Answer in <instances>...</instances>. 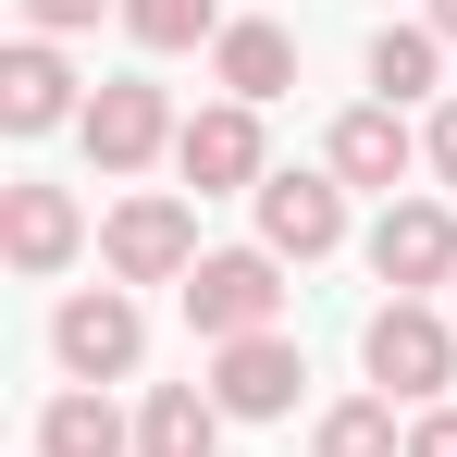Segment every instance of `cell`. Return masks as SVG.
I'll list each match as a JSON object with an SVG mask.
<instances>
[{"label":"cell","mask_w":457,"mask_h":457,"mask_svg":"<svg viewBox=\"0 0 457 457\" xmlns=\"http://www.w3.org/2000/svg\"><path fill=\"white\" fill-rule=\"evenodd\" d=\"M272 309H285V285H272V247H211V260L186 272V321H198L211 346L272 334Z\"/></svg>","instance_id":"obj_1"},{"label":"cell","mask_w":457,"mask_h":457,"mask_svg":"<svg viewBox=\"0 0 457 457\" xmlns=\"http://www.w3.org/2000/svg\"><path fill=\"white\" fill-rule=\"evenodd\" d=\"M359 359H371V383H395V395H445V383H457V334L420 297H383L371 334H359Z\"/></svg>","instance_id":"obj_2"},{"label":"cell","mask_w":457,"mask_h":457,"mask_svg":"<svg viewBox=\"0 0 457 457\" xmlns=\"http://www.w3.org/2000/svg\"><path fill=\"white\" fill-rule=\"evenodd\" d=\"M99 247H112L124 285H186V272H198V223H186V198H124Z\"/></svg>","instance_id":"obj_3"},{"label":"cell","mask_w":457,"mask_h":457,"mask_svg":"<svg viewBox=\"0 0 457 457\" xmlns=\"http://www.w3.org/2000/svg\"><path fill=\"white\" fill-rule=\"evenodd\" d=\"M50 346H62V371H75V383H112V371H137L149 321H137V297H124V285H99V297H62Z\"/></svg>","instance_id":"obj_4"},{"label":"cell","mask_w":457,"mask_h":457,"mask_svg":"<svg viewBox=\"0 0 457 457\" xmlns=\"http://www.w3.org/2000/svg\"><path fill=\"white\" fill-rule=\"evenodd\" d=\"M371 272L395 285V297L445 285V272H457V211H445V198H408V211H383V223H371Z\"/></svg>","instance_id":"obj_5"},{"label":"cell","mask_w":457,"mask_h":457,"mask_svg":"<svg viewBox=\"0 0 457 457\" xmlns=\"http://www.w3.org/2000/svg\"><path fill=\"white\" fill-rule=\"evenodd\" d=\"M297 383H309V359L285 334H247V346L211 359V408H223V420H272V408H297Z\"/></svg>","instance_id":"obj_6"},{"label":"cell","mask_w":457,"mask_h":457,"mask_svg":"<svg viewBox=\"0 0 457 457\" xmlns=\"http://www.w3.org/2000/svg\"><path fill=\"white\" fill-rule=\"evenodd\" d=\"M173 161H186V186H198V198H223V186H260V112H247V99L198 112V124L173 137Z\"/></svg>","instance_id":"obj_7"},{"label":"cell","mask_w":457,"mask_h":457,"mask_svg":"<svg viewBox=\"0 0 457 457\" xmlns=\"http://www.w3.org/2000/svg\"><path fill=\"white\" fill-rule=\"evenodd\" d=\"M260 235H272V260H321V247L346 235V186H321V173H272V186H260Z\"/></svg>","instance_id":"obj_8"},{"label":"cell","mask_w":457,"mask_h":457,"mask_svg":"<svg viewBox=\"0 0 457 457\" xmlns=\"http://www.w3.org/2000/svg\"><path fill=\"white\" fill-rule=\"evenodd\" d=\"M161 137H186V124L161 112V87H137V75H124V87H99V99H87V149H99V173H137Z\"/></svg>","instance_id":"obj_9"},{"label":"cell","mask_w":457,"mask_h":457,"mask_svg":"<svg viewBox=\"0 0 457 457\" xmlns=\"http://www.w3.org/2000/svg\"><path fill=\"white\" fill-rule=\"evenodd\" d=\"M75 198H62V186H12V198H0V247H12V272H62V260H75Z\"/></svg>","instance_id":"obj_10"},{"label":"cell","mask_w":457,"mask_h":457,"mask_svg":"<svg viewBox=\"0 0 457 457\" xmlns=\"http://www.w3.org/2000/svg\"><path fill=\"white\" fill-rule=\"evenodd\" d=\"M62 112H75V75H62L37 37H25V50H0V124H12V137H50Z\"/></svg>","instance_id":"obj_11"},{"label":"cell","mask_w":457,"mask_h":457,"mask_svg":"<svg viewBox=\"0 0 457 457\" xmlns=\"http://www.w3.org/2000/svg\"><path fill=\"white\" fill-rule=\"evenodd\" d=\"M211 62H223V87L260 112V99H285V75H297V50H285V25H223L211 37Z\"/></svg>","instance_id":"obj_12"},{"label":"cell","mask_w":457,"mask_h":457,"mask_svg":"<svg viewBox=\"0 0 457 457\" xmlns=\"http://www.w3.org/2000/svg\"><path fill=\"white\" fill-rule=\"evenodd\" d=\"M211 445H223V408L198 383H161L149 420H137V457H211Z\"/></svg>","instance_id":"obj_13"},{"label":"cell","mask_w":457,"mask_h":457,"mask_svg":"<svg viewBox=\"0 0 457 457\" xmlns=\"http://www.w3.org/2000/svg\"><path fill=\"white\" fill-rule=\"evenodd\" d=\"M408 173V124L395 112H346L334 124V186H395Z\"/></svg>","instance_id":"obj_14"},{"label":"cell","mask_w":457,"mask_h":457,"mask_svg":"<svg viewBox=\"0 0 457 457\" xmlns=\"http://www.w3.org/2000/svg\"><path fill=\"white\" fill-rule=\"evenodd\" d=\"M37 457H124V420H112V395H50V420H37Z\"/></svg>","instance_id":"obj_15"},{"label":"cell","mask_w":457,"mask_h":457,"mask_svg":"<svg viewBox=\"0 0 457 457\" xmlns=\"http://www.w3.org/2000/svg\"><path fill=\"white\" fill-rule=\"evenodd\" d=\"M433 62H445V37H433V25H383V37H371V87H383V112H395V99H420V87H433Z\"/></svg>","instance_id":"obj_16"},{"label":"cell","mask_w":457,"mask_h":457,"mask_svg":"<svg viewBox=\"0 0 457 457\" xmlns=\"http://www.w3.org/2000/svg\"><path fill=\"white\" fill-rule=\"evenodd\" d=\"M309 457H408V445H395V408L359 395V408H334V420H321V445H309Z\"/></svg>","instance_id":"obj_17"},{"label":"cell","mask_w":457,"mask_h":457,"mask_svg":"<svg viewBox=\"0 0 457 457\" xmlns=\"http://www.w3.org/2000/svg\"><path fill=\"white\" fill-rule=\"evenodd\" d=\"M124 25H137L149 50H198V37H223V25H211V0H124Z\"/></svg>","instance_id":"obj_18"},{"label":"cell","mask_w":457,"mask_h":457,"mask_svg":"<svg viewBox=\"0 0 457 457\" xmlns=\"http://www.w3.org/2000/svg\"><path fill=\"white\" fill-rule=\"evenodd\" d=\"M25 12H37V25H50V37H62V25H99V12H112V0H25Z\"/></svg>","instance_id":"obj_19"},{"label":"cell","mask_w":457,"mask_h":457,"mask_svg":"<svg viewBox=\"0 0 457 457\" xmlns=\"http://www.w3.org/2000/svg\"><path fill=\"white\" fill-rule=\"evenodd\" d=\"M408 457H457V408H433V420L408 433Z\"/></svg>","instance_id":"obj_20"},{"label":"cell","mask_w":457,"mask_h":457,"mask_svg":"<svg viewBox=\"0 0 457 457\" xmlns=\"http://www.w3.org/2000/svg\"><path fill=\"white\" fill-rule=\"evenodd\" d=\"M433 173H445V198H457V99L433 112Z\"/></svg>","instance_id":"obj_21"},{"label":"cell","mask_w":457,"mask_h":457,"mask_svg":"<svg viewBox=\"0 0 457 457\" xmlns=\"http://www.w3.org/2000/svg\"><path fill=\"white\" fill-rule=\"evenodd\" d=\"M433 37H457V0H433Z\"/></svg>","instance_id":"obj_22"}]
</instances>
